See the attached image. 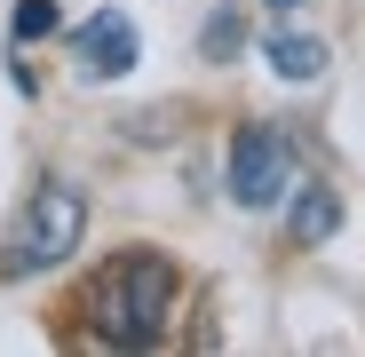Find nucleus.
<instances>
[{
	"label": "nucleus",
	"mask_w": 365,
	"mask_h": 357,
	"mask_svg": "<svg viewBox=\"0 0 365 357\" xmlns=\"http://www.w3.org/2000/svg\"><path fill=\"white\" fill-rule=\"evenodd\" d=\"M175 294H182V278H175L167 254H151V247L111 254L88 278V333L103 349H151L175 318Z\"/></svg>",
	"instance_id": "f257e3e1"
},
{
	"label": "nucleus",
	"mask_w": 365,
	"mask_h": 357,
	"mask_svg": "<svg viewBox=\"0 0 365 357\" xmlns=\"http://www.w3.org/2000/svg\"><path fill=\"white\" fill-rule=\"evenodd\" d=\"M80 238H88V199L80 183H40L9 230V247H0V278H48V270H64L80 254Z\"/></svg>",
	"instance_id": "f03ea898"
},
{
	"label": "nucleus",
	"mask_w": 365,
	"mask_h": 357,
	"mask_svg": "<svg viewBox=\"0 0 365 357\" xmlns=\"http://www.w3.org/2000/svg\"><path fill=\"white\" fill-rule=\"evenodd\" d=\"M222 183H230V199L247 207V214H262V207H278L286 191H294V143L278 135V128H238L230 135V167H222Z\"/></svg>",
	"instance_id": "7ed1b4c3"
},
{
	"label": "nucleus",
	"mask_w": 365,
	"mask_h": 357,
	"mask_svg": "<svg viewBox=\"0 0 365 357\" xmlns=\"http://www.w3.org/2000/svg\"><path fill=\"white\" fill-rule=\"evenodd\" d=\"M64 48H72V72H80V80H128L135 56H143V32H135L128 9H96L88 24H72Z\"/></svg>",
	"instance_id": "20e7f679"
},
{
	"label": "nucleus",
	"mask_w": 365,
	"mask_h": 357,
	"mask_svg": "<svg viewBox=\"0 0 365 357\" xmlns=\"http://www.w3.org/2000/svg\"><path fill=\"white\" fill-rule=\"evenodd\" d=\"M341 230V191L334 183H302L294 175V207H286V247H326Z\"/></svg>",
	"instance_id": "39448f33"
},
{
	"label": "nucleus",
	"mask_w": 365,
	"mask_h": 357,
	"mask_svg": "<svg viewBox=\"0 0 365 357\" xmlns=\"http://www.w3.org/2000/svg\"><path fill=\"white\" fill-rule=\"evenodd\" d=\"M262 56H270L278 80H318V72H326V40H318V32H270Z\"/></svg>",
	"instance_id": "423d86ee"
},
{
	"label": "nucleus",
	"mask_w": 365,
	"mask_h": 357,
	"mask_svg": "<svg viewBox=\"0 0 365 357\" xmlns=\"http://www.w3.org/2000/svg\"><path fill=\"white\" fill-rule=\"evenodd\" d=\"M199 48H207V64H230V56L247 48V16H238V9H215L207 32H199Z\"/></svg>",
	"instance_id": "0eeeda50"
},
{
	"label": "nucleus",
	"mask_w": 365,
	"mask_h": 357,
	"mask_svg": "<svg viewBox=\"0 0 365 357\" xmlns=\"http://www.w3.org/2000/svg\"><path fill=\"white\" fill-rule=\"evenodd\" d=\"M56 32V0H16V40H48Z\"/></svg>",
	"instance_id": "6e6552de"
},
{
	"label": "nucleus",
	"mask_w": 365,
	"mask_h": 357,
	"mask_svg": "<svg viewBox=\"0 0 365 357\" xmlns=\"http://www.w3.org/2000/svg\"><path fill=\"white\" fill-rule=\"evenodd\" d=\"M262 9H270V16H294V9H302V0H262Z\"/></svg>",
	"instance_id": "1a4fd4ad"
}]
</instances>
